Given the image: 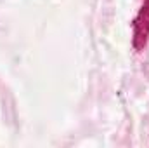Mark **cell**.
<instances>
[{
	"mask_svg": "<svg viewBox=\"0 0 149 148\" xmlns=\"http://www.w3.org/2000/svg\"><path fill=\"white\" fill-rule=\"evenodd\" d=\"M132 28H134V38H132L134 49L141 52L148 45L149 40V0H144V4L141 5V11L135 16Z\"/></svg>",
	"mask_w": 149,
	"mask_h": 148,
	"instance_id": "1",
	"label": "cell"
}]
</instances>
